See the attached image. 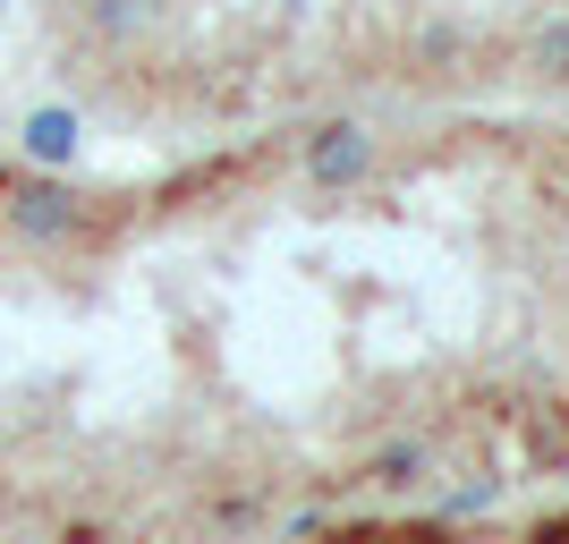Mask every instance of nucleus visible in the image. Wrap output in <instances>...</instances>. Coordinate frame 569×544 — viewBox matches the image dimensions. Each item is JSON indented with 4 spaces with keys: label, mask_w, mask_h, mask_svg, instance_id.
Masks as SVG:
<instances>
[{
    "label": "nucleus",
    "mask_w": 569,
    "mask_h": 544,
    "mask_svg": "<svg viewBox=\"0 0 569 544\" xmlns=\"http://www.w3.org/2000/svg\"><path fill=\"white\" fill-rule=\"evenodd\" d=\"M86 18L102 34H137V26H153V0H86Z\"/></svg>",
    "instance_id": "20e7f679"
},
{
    "label": "nucleus",
    "mask_w": 569,
    "mask_h": 544,
    "mask_svg": "<svg viewBox=\"0 0 569 544\" xmlns=\"http://www.w3.org/2000/svg\"><path fill=\"white\" fill-rule=\"evenodd\" d=\"M536 69H545L552 86H569V18H552L545 34H536Z\"/></svg>",
    "instance_id": "39448f33"
},
{
    "label": "nucleus",
    "mask_w": 569,
    "mask_h": 544,
    "mask_svg": "<svg viewBox=\"0 0 569 544\" xmlns=\"http://www.w3.org/2000/svg\"><path fill=\"white\" fill-rule=\"evenodd\" d=\"M0 9H9V0H0Z\"/></svg>",
    "instance_id": "0eeeda50"
},
{
    "label": "nucleus",
    "mask_w": 569,
    "mask_h": 544,
    "mask_svg": "<svg viewBox=\"0 0 569 544\" xmlns=\"http://www.w3.org/2000/svg\"><path fill=\"white\" fill-rule=\"evenodd\" d=\"M77 111H60V102H43V111H26V128H18V145H26V162H43V170H69L77 162Z\"/></svg>",
    "instance_id": "7ed1b4c3"
},
{
    "label": "nucleus",
    "mask_w": 569,
    "mask_h": 544,
    "mask_svg": "<svg viewBox=\"0 0 569 544\" xmlns=\"http://www.w3.org/2000/svg\"><path fill=\"white\" fill-rule=\"evenodd\" d=\"M417 476H426V443H400L375 459V485H417Z\"/></svg>",
    "instance_id": "423d86ee"
},
{
    "label": "nucleus",
    "mask_w": 569,
    "mask_h": 544,
    "mask_svg": "<svg viewBox=\"0 0 569 544\" xmlns=\"http://www.w3.org/2000/svg\"><path fill=\"white\" fill-rule=\"evenodd\" d=\"M307 179L323 196L366 188V179H375V128H366V119H323L307 137Z\"/></svg>",
    "instance_id": "f03ea898"
},
{
    "label": "nucleus",
    "mask_w": 569,
    "mask_h": 544,
    "mask_svg": "<svg viewBox=\"0 0 569 544\" xmlns=\"http://www.w3.org/2000/svg\"><path fill=\"white\" fill-rule=\"evenodd\" d=\"M0 221H9L26 247H86V205H77L60 179H18V188H0Z\"/></svg>",
    "instance_id": "f257e3e1"
}]
</instances>
